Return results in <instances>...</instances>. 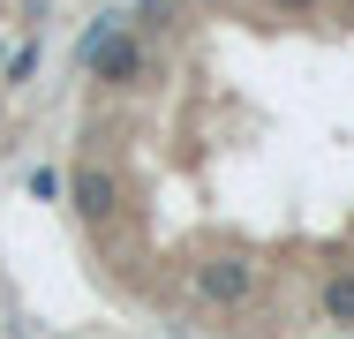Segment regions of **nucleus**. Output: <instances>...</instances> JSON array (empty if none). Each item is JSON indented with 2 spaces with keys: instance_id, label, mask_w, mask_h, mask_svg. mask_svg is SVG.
Listing matches in <instances>:
<instances>
[{
  "instance_id": "obj_4",
  "label": "nucleus",
  "mask_w": 354,
  "mask_h": 339,
  "mask_svg": "<svg viewBox=\"0 0 354 339\" xmlns=\"http://www.w3.org/2000/svg\"><path fill=\"white\" fill-rule=\"evenodd\" d=\"M324 317L332 324H354V271H332L324 279Z\"/></svg>"
},
{
  "instance_id": "obj_6",
  "label": "nucleus",
  "mask_w": 354,
  "mask_h": 339,
  "mask_svg": "<svg viewBox=\"0 0 354 339\" xmlns=\"http://www.w3.org/2000/svg\"><path fill=\"white\" fill-rule=\"evenodd\" d=\"M272 8H286V15H309V8H317V0H272Z\"/></svg>"
},
{
  "instance_id": "obj_2",
  "label": "nucleus",
  "mask_w": 354,
  "mask_h": 339,
  "mask_svg": "<svg viewBox=\"0 0 354 339\" xmlns=\"http://www.w3.org/2000/svg\"><path fill=\"white\" fill-rule=\"evenodd\" d=\"M196 294L218 302V309H234V302L257 294V264H241V257H212V264H196Z\"/></svg>"
},
{
  "instance_id": "obj_1",
  "label": "nucleus",
  "mask_w": 354,
  "mask_h": 339,
  "mask_svg": "<svg viewBox=\"0 0 354 339\" xmlns=\"http://www.w3.org/2000/svg\"><path fill=\"white\" fill-rule=\"evenodd\" d=\"M83 68H91L98 83H136L143 75V46L121 30V15H106V23L83 38Z\"/></svg>"
},
{
  "instance_id": "obj_3",
  "label": "nucleus",
  "mask_w": 354,
  "mask_h": 339,
  "mask_svg": "<svg viewBox=\"0 0 354 339\" xmlns=\"http://www.w3.org/2000/svg\"><path fill=\"white\" fill-rule=\"evenodd\" d=\"M68 196H75V211H83L91 226H106V219H121V181H113L106 166H75Z\"/></svg>"
},
{
  "instance_id": "obj_5",
  "label": "nucleus",
  "mask_w": 354,
  "mask_h": 339,
  "mask_svg": "<svg viewBox=\"0 0 354 339\" xmlns=\"http://www.w3.org/2000/svg\"><path fill=\"white\" fill-rule=\"evenodd\" d=\"M166 15H174V0H143V23H158V30H166Z\"/></svg>"
}]
</instances>
